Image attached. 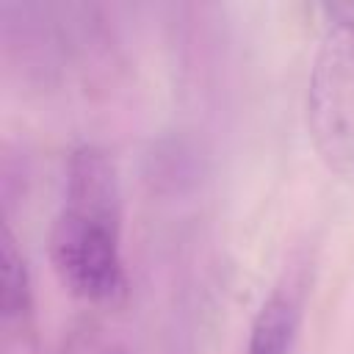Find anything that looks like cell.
Masks as SVG:
<instances>
[{"label":"cell","mask_w":354,"mask_h":354,"mask_svg":"<svg viewBox=\"0 0 354 354\" xmlns=\"http://www.w3.org/2000/svg\"><path fill=\"white\" fill-rule=\"evenodd\" d=\"M33 293L28 260L17 246V238L8 224H3L0 241V315L3 321H22L30 315Z\"/></svg>","instance_id":"obj_4"},{"label":"cell","mask_w":354,"mask_h":354,"mask_svg":"<svg viewBox=\"0 0 354 354\" xmlns=\"http://www.w3.org/2000/svg\"><path fill=\"white\" fill-rule=\"evenodd\" d=\"M299 332V301L290 290H274L257 310L246 354H290Z\"/></svg>","instance_id":"obj_3"},{"label":"cell","mask_w":354,"mask_h":354,"mask_svg":"<svg viewBox=\"0 0 354 354\" xmlns=\"http://www.w3.org/2000/svg\"><path fill=\"white\" fill-rule=\"evenodd\" d=\"M321 11H324V17L332 25H348V28H354V3H332V6H324Z\"/></svg>","instance_id":"obj_5"},{"label":"cell","mask_w":354,"mask_h":354,"mask_svg":"<svg viewBox=\"0 0 354 354\" xmlns=\"http://www.w3.org/2000/svg\"><path fill=\"white\" fill-rule=\"evenodd\" d=\"M50 266L75 299L113 307L127 296L122 260V191L113 158L80 144L66 160L64 207L50 230Z\"/></svg>","instance_id":"obj_1"},{"label":"cell","mask_w":354,"mask_h":354,"mask_svg":"<svg viewBox=\"0 0 354 354\" xmlns=\"http://www.w3.org/2000/svg\"><path fill=\"white\" fill-rule=\"evenodd\" d=\"M307 133L321 163L354 183V28L326 25L307 80Z\"/></svg>","instance_id":"obj_2"},{"label":"cell","mask_w":354,"mask_h":354,"mask_svg":"<svg viewBox=\"0 0 354 354\" xmlns=\"http://www.w3.org/2000/svg\"><path fill=\"white\" fill-rule=\"evenodd\" d=\"M108 354H127V351H124V348H111Z\"/></svg>","instance_id":"obj_6"}]
</instances>
